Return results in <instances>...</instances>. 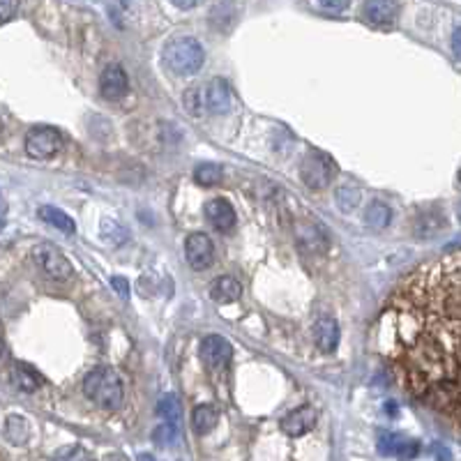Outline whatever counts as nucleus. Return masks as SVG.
<instances>
[{
	"instance_id": "33",
	"label": "nucleus",
	"mask_w": 461,
	"mask_h": 461,
	"mask_svg": "<svg viewBox=\"0 0 461 461\" xmlns=\"http://www.w3.org/2000/svg\"><path fill=\"white\" fill-rule=\"evenodd\" d=\"M452 49H455L457 58L461 60V28L455 30V37H452Z\"/></svg>"
},
{
	"instance_id": "8",
	"label": "nucleus",
	"mask_w": 461,
	"mask_h": 461,
	"mask_svg": "<svg viewBox=\"0 0 461 461\" xmlns=\"http://www.w3.org/2000/svg\"><path fill=\"white\" fill-rule=\"evenodd\" d=\"M198 353H201V360H203L212 371L226 369V367H229L231 358H233L231 344L226 342L224 337H220V335H208L203 342H201V349H198Z\"/></svg>"
},
{
	"instance_id": "4",
	"label": "nucleus",
	"mask_w": 461,
	"mask_h": 461,
	"mask_svg": "<svg viewBox=\"0 0 461 461\" xmlns=\"http://www.w3.org/2000/svg\"><path fill=\"white\" fill-rule=\"evenodd\" d=\"M337 162L330 157V155L321 152V150H311L304 162L300 164V176L302 182L311 189H323L330 182L337 178Z\"/></svg>"
},
{
	"instance_id": "2",
	"label": "nucleus",
	"mask_w": 461,
	"mask_h": 461,
	"mask_svg": "<svg viewBox=\"0 0 461 461\" xmlns=\"http://www.w3.org/2000/svg\"><path fill=\"white\" fill-rule=\"evenodd\" d=\"M83 395L97 408L116 411V408H120V404H123V397H125L123 378H120L118 371L111 367H95L92 371L85 373V378H83Z\"/></svg>"
},
{
	"instance_id": "13",
	"label": "nucleus",
	"mask_w": 461,
	"mask_h": 461,
	"mask_svg": "<svg viewBox=\"0 0 461 461\" xmlns=\"http://www.w3.org/2000/svg\"><path fill=\"white\" fill-rule=\"evenodd\" d=\"M399 14L397 0H364V16L373 25H393Z\"/></svg>"
},
{
	"instance_id": "17",
	"label": "nucleus",
	"mask_w": 461,
	"mask_h": 461,
	"mask_svg": "<svg viewBox=\"0 0 461 461\" xmlns=\"http://www.w3.org/2000/svg\"><path fill=\"white\" fill-rule=\"evenodd\" d=\"M242 295V286L236 277L231 275H224V277H217V280L210 284V298L220 304H231V302H238Z\"/></svg>"
},
{
	"instance_id": "14",
	"label": "nucleus",
	"mask_w": 461,
	"mask_h": 461,
	"mask_svg": "<svg viewBox=\"0 0 461 461\" xmlns=\"http://www.w3.org/2000/svg\"><path fill=\"white\" fill-rule=\"evenodd\" d=\"M205 109L210 113H226L231 109V90L224 79H212L203 90Z\"/></svg>"
},
{
	"instance_id": "11",
	"label": "nucleus",
	"mask_w": 461,
	"mask_h": 461,
	"mask_svg": "<svg viewBox=\"0 0 461 461\" xmlns=\"http://www.w3.org/2000/svg\"><path fill=\"white\" fill-rule=\"evenodd\" d=\"M378 450L383 452V455L413 459L417 452H420V445H417L415 441L399 436V433H395V431H381L378 433Z\"/></svg>"
},
{
	"instance_id": "21",
	"label": "nucleus",
	"mask_w": 461,
	"mask_h": 461,
	"mask_svg": "<svg viewBox=\"0 0 461 461\" xmlns=\"http://www.w3.org/2000/svg\"><path fill=\"white\" fill-rule=\"evenodd\" d=\"M390 220H393V210L383 201H371L367 212H364V222H367L369 229H385Z\"/></svg>"
},
{
	"instance_id": "19",
	"label": "nucleus",
	"mask_w": 461,
	"mask_h": 461,
	"mask_svg": "<svg viewBox=\"0 0 461 461\" xmlns=\"http://www.w3.org/2000/svg\"><path fill=\"white\" fill-rule=\"evenodd\" d=\"M42 383H44V378H42L35 369L25 367V364H14V369H12V385L19 390V393L30 395V393H35V390H40Z\"/></svg>"
},
{
	"instance_id": "18",
	"label": "nucleus",
	"mask_w": 461,
	"mask_h": 461,
	"mask_svg": "<svg viewBox=\"0 0 461 461\" xmlns=\"http://www.w3.org/2000/svg\"><path fill=\"white\" fill-rule=\"evenodd\" d=\"M37 215H40V220L44 222V224H51L54 229H58V231H63L65 236H72V233L76 231V224H74V220L69 217L67 212H63L60 208H56V205H42L40 210H37Z\"/></svg>"
},
{
	"instance_id": "5",
	"label": "nucleus",
	"mask_w": 461,
	"mask_h": 461,
	"mask_svg": "<svg viewBox=\"0 0 461 461\" xmlns=\"http://www.w3.org/2000/svg\"><path fill=\"white\" fill-rule=\"evenodd\" d=\"M63 150V136L56 127H32L25 134V152L35 160H51Z\"/></svg>"
},
{
	"instance_id": "29",
	"label": "nucleus",
	"mask_w": 461,
	"mask_h": 461,
	"mask_svg": "<svg viewBox=\"0 0 461 461\" xmlns=\"http://www.w3.org/2000/svg\"><path fill=\"white\" fill-rule=\"evenodd\" d=\"M19 3L21 0H0V19L3 23H10L16 12H19Z\"/></svg>"
},
{
	"instance_id": "9",
	"label": "nucleus",
	"mask_w": 461,
	"mask_h": 461,
	"mask_svg": "<svg viewBox=\"0 0 461 461\" xmlns=\"http://www.w3.org/2000/svg\"><path fill=\"white\" fill-rule=\"evenodd\" d=\"M316 424V411L311 406H300L282 420V431L291 438H300L309 433Z\"/></svg>"
},
{
	"instance_id": "35",
	"label": "nucleus",
	"mask_w": 461,
	"mask_h": 461,
	"mask_svg": "<svg viewBox=\"0 0 461 461\" xmlns=\"http://www.w3.org/2000/svg\"><path fill=\"white\" fill-rule=\"evenodd\" d=\"M457 182H459V187H461V171H459V176H457Z\"/></svg>"
},
{
	"instance_id": "16",
	"label": "nucleus",
	"mask_w": 461,
	"mask_h": 461,
	"mask_svg": "<svg viewBox=\"0 0 461 461\" xmlns=\"http://www.w3.org/2000/svg\"><path fill=\"white\" fill-rule=\"evenodd\" d=\"M445 217L438 210H420L415 217V236L417 238H436L441 231H445Z\"/></svg>"
},
{
	"instance_id": "27",
	"label": "nucleus",
	"mask_w": 461,
	"mask_h": 461,
	"mask_svg": "<svg viewBox=\"0 0 461 461\" xmlns=\"http://www.w3.org/2000/svg\"><path fill=\"white\" fill-rule=\"evenodd\" d=\"M182 102H185V109L191 113V116H201V111H203V107H205L203 90L189 88V90L185 92V97H182Z\"/></svg>"
},
{
	"instance_id": "22",
	"label": "nucleus",
	"mask_w": 461,
	"mask_h": 461,
	"mask_svg": "<svg viewBox=\"0 0 461 461\" xmlns=\"http://www.w3.org/2000/svg\"><path fill=\"white\" fill-rule=\"evenodd\" d=\"M30 436V427H28V422L23 420L21 415H10L5 420V438L14 443V445H21V443H25Z\"/></svg>"
},
{
	"instance_id": "20",
	"label": "nucleus",
	"mask_w": 461,
	"mask_h": 461,
	"mask_svg": "<svg viewBox=\"0 0 461 461\" xmlns=\"http://www.w3.org/2000/svg\"><path fill=\"white\" fill-rule=\"evenodd\" d=\"M217 422H220V413L210 404L196 406L194 413H191V424H194L196 433H210L217 427Z\"/></svg>"
},
{
	"instance_id": "36",
	"label": "nucleus",
	"mask_w": 461,
	"mask_h": 461,
	"mask_svg": "<svg viewBox=\"0 0 461 461\" xmlns=\"http://www.w3.org/2000/svg\"><path fill=\"white\" fill-rule=\"evenodd\" d=\"M457 215H459V222H461V205H459V210H457Z\"/></svg>"
},
{
	"instance_id": "6",
	"label": "nucleus",
	"mask_w": 461,
	"mask_h": 461,
	"mask_svg": "<svg viewBox=\"0 0 461 461\" xmlns=\"http://www.w3.org/2000/svg\"><path fill=\"white\" fill-rule=\"evenodd\" d=\"M32 261L49 277H54V280H58V282H65V280H69V277L74 275V268L67 261V256L58 247L47 245V242H42V245H35L32 247Z\"/></svg>"
},
{
	"instance_id": "23",
	"label": "nucleus",
	"mask_w": 461,
	"mask_h": 461,
	"mask_svg": "<svg viewBox=\"0 0 461 461\" xmlns=\"http://www.w3.org/2000/svg\"><path fill=\"white\" fill-rule=\"evenodd\" d=\"M224 178V171L220 164H198L194 169V180L203 187H212Z\"/></svg>"
},
{
	"instance_id": "12",
	"label": "nucleus",
	"mask_w": 461,
	"mask_h": 461,
	"mask_svg": "<svg viewBox=\"0 0 461 461\" xmlns=\"http://www.w3.org/2000/svg\"><path fill=\"white\" fill-rule=\"evenodd\" d=\"M205 220L210 222L217 231H231L236 226V210L226 198H212L205 203Z\"/></svg>"
},
{
	"instance_id": "30",
	"label": "nucleus",
	"mask_w": 461,
	"mask_h": 461,
	"mask_svg": "<svg viewBox=\"0 0 461 461\" xmlns=\"http://www.w3.org/2000/svg\"><path fill=\"white\" fill-rule=\"evenodd\" d=\"M111 286H113V291H116L120 298H129V282L125 280V277H120V275H116V277H111Z\"/></svg>"
},
{
	"instance_id": "34",
	"label": "nucleus",
	"mask_w": 461,
	"mask_h": 461,
	"mask_svg": "<svg viewBox=\"0 0 461 461\" xmlns=\"http://www.w3.org/2000/svg\"><path fill=\"white\" fill-rule=\"evenodd\" d=\"M383 408H385V411H388V415H393V417H397V415H399V413H397V404H395V402H388V404L383 406Z\"/></svg>"
},
{
	"instance_id": "24",
	"label": "nucleus",
	"mask_w": 461,
	"mask_h": 461,
	"mask_svg": "<svg viewBox=\"0 0 461 461\" xmlns=\"http://www.w3.org/2000/svg\"><path fill=\"white\" fill-rule=\"evenodd\" d=\"M157 413L164 417L167 422H176L180 424V402L176 395H164L157 404Z\"/></svg>"
},
{
	"instance_id": "10",
	"label": "nucleus",
	"mask_w": 461,
	"mask_h": 461,
	"mask_svg": "<svg viewBox=\"0 0 461 461\" xmlns=\"http://www.w3.org/2000/svg\"><path fill=\"white\" fill-rule=\"evenodd\" d=\"M100 90L107 100H120L129 90V79L120 65H109L100 76Z\"/></svg>"
},
{
	"instance_id": "28",
	"label": "nucleus",
	"mask_w": 461,
	"mask_h": 461,
	"mask_svg": "<svg viewBox=\"0 0 461 461\" xmlns=\"http://www.w3.org/2000/svg\"><path fill=\"white\" fill-rule=\"evenodd\" d=\"M178 427H180V424L164 420V424H160V427L155 429L152 438L157 443H162V445H171V443H176V438H178Z\"/></svg>"
},
{
	"instance_id": "1",
	"label": "nucleus",
	"mask_w": 461,
	"mask_h": 461,
	"mask_svg": "<svg viewBox=\"0 0 461 461\" xmlns=\"http://www.w3.org/2000/svg\"><path fill=\"white\" fill-rule=\"evenodd\" d=\"M378 342L406 393L461 436V249L406 277L381 314Z\"/></svg>"
},
{
	"instance_id": "15",
	"label": "nucleus",
	"mask_w": 461,
	"mask_h": 461,
	"mask_svg": "<svg viewBox=\"0 0 461 461\" xmlns=\"http://www.w3.org/2000/svg\"><path fill=\"white\" fill-rule=\"evenodd\" d=\"M314 342L325 353H333L339 346V325L333 316H321L314 323Z\"/></svg>"
},
{
	"instance_id": "31",
	"label": "nucleus",
	"mask_w": 461,
	"mask_h": 461,
	"mask_svg": "<svg viewBox=\"0 0 461 461\" xmlns=\"http://www.w3.org/2000/svg\"><path fill=\"white\" fill-rule=\"evenodd\" d=\"M349 3L351 0H318V5L328 12H342L349 7Z\"/></svg>"
},
{
	"instance_id": "25",
	"label": "nucleus",
	"mask_w": 461,
	"mask_h": 461,
	"mask_svg": "<svg viewBox=\"0 0 461 461\" xmlns=\"http://www.w3.org/2000/svg\"><path fill=\"white\" fill-rule=\"evenodd\" d=\"M335 198H337V205L342 208L344 212H349V210H353V208L360 203V189L353 187V185H344V187L337 189Z\"/></svg>"
},
{
	"instance_id": "32",
	"label": "nucleus",
	"mask_w": 461,
	"mask_h": 461,
	"mask_svg": "<svg viewBox=\"0 0 461 461\" xmlns=\"http://www.w3.org/2000/svg\"><path fill=\"white\" fill-rule=\"evenodd\" d=\"M173 5L178 7V10H191V7L198 5V0H171Z\"/></svg>"
},
{
	"instance_id": "26",
	"label": "nucleus",
	"mask_w": 461,
	"mask_h": 461,
	"mask_svg": "<svg viewBox=\"0 0 461 461\" xmlns=\"http://www.w3.org/2000/svg\"><path fill=\"white\" fill-rule=\"evenodd\" d=\"M102 236L109 238V242H113V245H118V247L125 245V242L129 240V233L118 222H104L102 224Z\"/></svg>"
},
{
	"instance_id": "3",
	"label": "nucleus",
	"mask_w": 461,
	"mask_h": 461,
	"mask_svg": "<svg viewBox=\"0 0 461 461\" xmlns=\"http://www.w3.org/2000/svg\"><path fill=\"white\" fill-rule=\"evenodd\" d=\"M164 63L169 65L171 72H176L180 76H189V74H196L198 69L203 67L205 51L191 37L171 40L169 44L164 47Z\"/></svg>"
},
{
	"instance_id": "7",
	"label": "nucleus",
	"mask_w": 461,
	"mask_h": 461,
	"mask_svg": "<svg viewBox=\"0 0 461 461\" xmlns=\"http://www.w3.org/2000/svg\"><path fill=\"white\" fill-rule=\"evenodd\" d=\"M185 258L191 270L201 273L208 270L215 261V247L212 240L205 236V233H191L185 242Z\"/></svg>"
}]
</instances>
